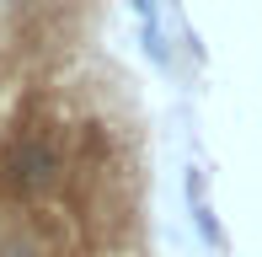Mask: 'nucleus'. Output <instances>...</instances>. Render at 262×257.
<instances>
[{
    "instance_id": "obj_5",
    "label": "nucleus",
    "mask_w": 262,
    "mask_h": 257,
    "mask_svg": "<svg viewBox=\"0 0 262 257\" xmlns=\"http://www.w3.org/2000/svg\"><path fill=\"white\" fill-rule=\"evenodd\" d=\"M128 6H134V16L145 22V27H156V0H128Z\"/></svg>"
},
{
    "instance_id": "obj_6",
    "label": "nucleus",
    "mask_w": 262,
    "mask_h": 257,
    "mask_svg": "<svg viewBox=\"0 0 262 257\" xmlns=\"http://www.w3.org/2000/svg\"><path fill=\"white\" fill-rule=\"evenodd\" d=\"M171 6H177V0H171Z\"/></svg>"
},
{
    "instance_id": "obj_1",
    "label": "nucleus",
    "mask_w": 262,
    "mask_h": 257,
    "mask_svg": "<svg viewBox=\"0 0 262 257\" xmlns=\"http://www.w3.org/2000/svg\"><path fill=\"white\" fill-rule=\"evenodd\" d=\"M0 182L16 198H49V193H59V182H64V156H59L54 139L27 134V139H16V145L0 156Z\"/></svg>"
},
{
    "instance_id": "obj_4",
    "label": "nucleus",
    "mask_w": 262,
    "mask_h": 257,
    "mask_svg": "<svg viewBox=\"0 0 262 257\" xmlns=\"http://www.w3.org/2000/svg\"><path fill=\"white\" fill-rule=\"evenodd\" d=\"M145 54H150V65H171V54H166V38H161V27H145Z\"/></svg>"
},
{
    "instance_id": "obj_2",
    "label": "nucleus",
    "mask_w": 262,
    "mask_h": 257,
    "mask_svg": "<svg viewBox=\"0 0 262 257\" xmlns=\"http://www.w3.org/2000/svg\"><path fill=\"white\" fill-rule=\"evenodd\" d=\"M187 204H193V225H198V236H204L214 252H225L230 241H225V230H220V220H214V209L204 204V172H187Z\"/></svg>"
},
{
    "instance_id": "obj_3",
    "label": "nucleus",
    "mask_w": 262,
    "mask_h": 257,
    "mask_svg": "<svg viewBox=\"0 0 262 257\" xmlns=\"http://www.w3.org/2000/svg\"><path fill=\"white\" fill-rule=\"evenodd\" d=\"M0 257H49V247L38 241V230H6L0 236Z\"/></svg>"
}]
</instances>
